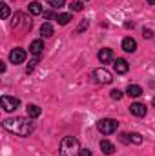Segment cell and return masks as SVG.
I'll list each match as a JSON object with an SVG mask.
<instances>
[{"label": "cell", "instance_id": "cell-25", "mask_svg": "<svg viewBox=\"0 0 155 156\" xmlns=\"http://www.w3.org/2000/svg\"><path fill=\"white\" fill-rule=\"evenodd\" d=\"M37 62H39V56H37V58H35V60H33V62H31V64H29V66H28V69H26V71H28V73H31V71H33V67H35V64H37Z\"/></svg>", "mask_w": 155, "mask_h": 156}, {"label": "cell", "instance_id": "cell-3", "mask_svg": "<svg viewBox=\"0 0 155 156\" xmlns=\"http://www.w3.org/2000/svg\"><path fill=\"white\" fill-rule=\"evenodd\" d=\"M97 129L102 133V134H113L117 129H119V122L113 118H102L97 122Z\"/></svg>", "mask_w": 155, "mask_h": 156}, {"label": "cell", "instance_id": "cell-21", "mask_svg": "<svg viewBox=\"0 0 155 156\" xmlns=\"http://www.w3.org/2000/svg\"><path fill=\"white\" fill-rule=\"evenodd\" d=\"M47 2H49V5L55 7V9H57V7H62V5L66 4V0H47Z\"/></svg>", "mask_w": 155, "mask_h": 156}, {"label": "cell", "instance_id": "cell-26", "mask_svg": "<svg viewBox=\"0 0 155 156\" xmlns=\"http://www.w3.org/2000/svg\"><path fill=\"white\" fill-rule=\"evenodd\" d=\"M128 136H130V134L122 133V134H120V142H122V144H130V138H128Z\"/></svg>", "mask_w": 155, "mask_h": 156}, {"label": "cell", "instance_id": "cell-1", "mask_svg": "<svg viewBox=\"0 0 155 156\" xmlns=\"http://www.w3.org/2000/svg\"><path fill=\"white\" fill-rule=\"evenodd\" d=\"M4 129L13 133V134H18V136H29L33 133V122L31 118H24V116H15V118H6L2 122Z\"/></svg>", "mask_w": 155, "mask_h": 156}, {"label": "cell", "instance_id": "cell-4", "mask_svg": "<svg viewBox=\"0 0 155 156\" xmlns=\"http://www.w3.org/2000/svg\"><path fill=\"white\" fill-rule=\"evenodd\" d=\"M0 102H2L4 111H7V113L17 111V109H18V105H20V100H18V98H15V96H7V94H4V96L0 98Z\"/></svg>", "mask_w": 155, "mask_h": 156}, {"label": "cell", "instance_id": "cell-23", "mask_svg": "<svg viewBox=\"0 0 155 156\" xmlns=\"http://www.w3.org/2000/svg\"><path fill=\"white\" fill-rule=\"evenodd\" d=\"M110 96H112L113 100H120V98H122V91H119V89H113V91L110 93Z\"/></svg>", "mask_w": 155, "mask_h": 156}, {"label": "cell", "instance_id": "cell-31", "mask_svg": "<svg viewBox=\"0 0 155 156\" xmlns=\"http://www.w3.org/2000/svg\"><path fill=\"white\" fill-rule=\"evenodd\" d=\"M146 2H148L150 5H155V0H146Z\"/></svg>", "mask_w": 155, "mask_h": 156}, {"label": "cell", "instance_id": "cell-11", "mask_svg": "<svg viewBox=\"0 0 155 156\" xmlns=\"http://www.w3.org/2000/svg\"><path fill=\"white\" fill-rule=\"evenodd\" d=\"M99 60H100L102 64H110V62L113 60V51H112V49H100V51H99Z\"/></svg>", "mask_w": 155, "mask_h": 156}, {"label": "cell", "instance_id": "cell-5", "mask_svg": "<svg viewBox=\"0 0 155 156\" xmlns=\"http://www.w3.org/2000/svg\"><path fill=\"white\" fill-rule=\"evenodd\" d=\"M93 76H95V80H97L99 83H112V82H113V75H112L108 69H104V67L95 69V71H93Z\"/></svg>", "mask_w": 155, "mask_h": 156}, {"label": "cell", "instance_id": "cell-6", "mask_svg": "<svg viewBox=\"0 0 155 156\" xmlns=\"http://www.w3.org/2000/svg\"><path fill=\"white\" fill-rule=\"evenodd\" d=\"M9 60H11V64H22L24 60H26V51L22 49V47H15L11 53H9Z\"/></svg>", "mask_w": 155, "mask_h": 156}, {"label": "cell", "instance_id": "cell-27", "mask_svg": "<svg viewBox=\"0 0 155 156\" xmlns=\"http://www.w3.org/2000/svg\"><path fill=\"white\" fill-rule=\"evenodd\" d=\"M142 33H144V38H152V37H153V31H152V29H144Z\"/></svg>", "mask_w": 155, "mask_h": 156}, {"label": "cell", "instance_id": "cell-29", "mask_svg": "<svg viewBox=\"0 0 155 156\" xmlns=\"http://www.w3.org/2000/svg\"><path fill=\"white\" fill-rule=\"evenodd\" d=\"M78 156H91V151H89V149H80Z\"/></svg>", "mask_w": 155, "mask_h": 156}, {"label": "cell", "instance_id": "cell-32", "mask_svg": "<svg viewBox=\"0 0 155 156\" xmlns=\"http://www.w3.org/2000/svg\"><path fill=\"white\" fill-rule=\"evenodd\" d=\"M153 105H155V98H153Z\"/></svg>", "mask_w": 155, "mask_h": 156}, {"label": "cell", "instance_id": "cell-9", "mask_svg": "<svg viewBox=\"0 0 155 156\" xmlns=\"http://www.w3.org/2000/svg\"><path fill=\"white\" fill-rule=\"evenodd\" d=\"M113 69H115L117 75H124V73H128L130 66H128V62H126L124 58H117L115 64H113Z\"/></svg>", "mask_w": 155, "mask_h": 156}, {"label": "cell", "instance_id": "cell-16", "mask_svg": "<svg viewBox=\"0 0 155 156\" xmlns=\"http://www.w3.org/2000/svg\"><path fill=\"white\" fill-rule=\"evenodd\" d=\"M100 149H102L104 154H113L115 153V145L108 140H100Z\"/></svg>", "mask_w": 155, "mask_h": 156}, {"label": "cell", "instance_id": "cell-17", "mask_svg": "<svg viewBox=\"0 0 155 156\" xmlns=\"http://www.w3.org/2000/svg\"><path fill=\"white\" fill-rule=\"evenodd\" d=\"M70 20H71V15H68V13H62V15H59V16H57V22H59L60 26L70 24Z\"/></svg>", "mask_w": 155, "mask_h": 156}, {"label": "cell", "instance_id": "cell-20", "mask_svg": "<svg viewBox=\"0 0 155 156\" xmlns=\"http://www.w3.org/2000/svg\"><path fill=\"white\" fill-rule=\"evenodd\" d=\"M70 9H71V11H82L84 5H82V2H71V4H70Z\"/></svg>", "mask_w": 155, "mask_h": 156}, {"label": "cell", "instance_id": "cell-22", "mask_svg": "<svg viewBox=\"0 0 155 156\" xmlns=\"http://www.w3.org/2000/svg\"><path fill=\"white\" fill-rule=\"evenodd\" d=\"M0 7H2V18L6 20L9 16V7H7V4H0Z\"/></svg>", "mask_w": 155, "mask_h": 156}, {"label": "cell", "instance_id": "cell-18", "mask_svg": "<svg viewBox=\"0 0 155 156\" xmlns=\"http://www.w3.org/2000/svg\"><path fill=\"white\" fill-rule=\"evenodd\" d=\"M29 13L31 15H40L42 13V5H40L39 2H31L29 4Z\"/></svg>", "mask_w": 155, "mask_h": 156}, {"label": "cell", "instance_id": "cell-10", "mask_svg": "<svg viewBox=\"0 0 155 156\" xmlns=\"http://www.w3.org/2000/svg\"><path fill=\"white\" fill-rule=\"evenodd\" d=\"M122 49L126 53H135L137 51V42L131 38V37H126V38L122 40Z\"/></svg>", "mask_w": 155, "mask_h": 156}, {"label": "cell", "instance_id": "cell-7", "mask_svg": "<svg viewBox=\"0 0 155 156\" xmlns=\"http://www.w3.org/2000/svg\"><path fill=\"white\" fill-rule=\"evenodd\" d=\"M15 18H17V22L13 24V27H15V29H18L20 26H24V29H26V31H28V29H31V20H28L22 13H17V15H15Z\"/></svg>", "mask_w": 155, "mask_h": 156}, {"label": "cell", "instance_id": "cell-30", "mask_svg": "<svg viewBox=\"0 0 155 156\" xmlns=\"http://www.w3.org/2000/svg\"><path fill=\"white\" fill-rule=\"evenodd\" d=\"M6 71V64L4 62H0V73H4Z\"/></svg>", "mask_w": 155, "mask_h": 156}, {"label": "cell", "instance_id": "cell-2", "mask_svg": "<svg viewBox=\"0 0 155 156\" xmlns=\"http://www.w3.org/2000/svg\"><path fill=\"white\" fill-rule=\"evenodd\" d=\"M80 153V145L75 136H66L60 142V156H77Z\"/></svg>", "mask_w": 155, "mask_h": 156}, {"label": "cell", "instance_id": "cell-12", "mask_svg": "<svg viewBox=\"0 0 155 156\" xmlns=\"http://www.w3.org/2000/svg\"><path fill=\"white\" fill-rule=\"evenodd\" d=\"M42 51H44V42L42 40H33L31 45H29V53L35 55V56H39Z\"/></svg>", "mask_w": 155, "mask_h": 156}, {"label": "cell", "instance_id": "cell-13", "mask_svg": "<svg viewBox=\"0 0 155 156\" xmlns=\"http://www.w3.org/2000/svg\"><path fill=\"white\" fill-rule=\"evenodd\" d=\"M53 33H55V29H53V26H51L49 22H44V24L40 26V35H42V37L49 38V37H53Z\"/></svg>", "mask_w": 155, "mask_h": 156}, {"label": "cell", "instance_id": "cell-24", "mask_svg": "<svg viewBox=\"0 0 155 156\" xmlns=\"http://www.w3.org/2000/svg\"><path fill=\"white\" fill-rule=\"evenodd\" d=\"M57 16H59V15H55L53 11H46V13H44V18H47V20H51V18H57Z\"/></svg>", "mask_w": 155, "mask_h": 156}, {"label": "cell", "instance_id": "cell-28", "mask_svg": "<svg viewBox=\"0 0 155 156\" xmlns=\"http://www.w3.org/2000/svg\"><path fill=\"white\" fill-rule=\"evenodd\" d=\"M86 27H88V20H82V24H80V26H78V33H80V31H84V29H86Z\"/></svg>", "mask_w": 155, "mask_h": 156}, {"label": "cell", "instance_id": "cell-15", "mask_svg": "<svg viewBox=\"0 0 155 156\" xmlns=\"http://www.w3.org/2000/svg\"><path fill=\"white\" fill-rule=\"evenodd\" d=\"M126 94H128V96H131V98H137V96H141V94H142V87H141V85H128Z\"/></svg>", "mask_w": 155, "mask_h": 156}, {"label": "cell", "instance_id": "cell-19", "mask_svg": "<svg viewBox=\"0 0 155 156\" xmlns=\"http://www.w3.org/2000/svg\"><path fill=\"white\" fill-rule=\"evenodd\" d=\"M130 142H133V144H142V136H141L139 133H133V134H130Z\"/></svg>", "mask_w": 155, "mask_h": 156}, {"label": "cell", "instance_id": "cell-8", "mask_svg": "<svg viewBox=\"0 0 155 156\" xmlns=\"http://www.w3.org/2000/svg\"><path fill=\"white\" fill-rule=\"evenodd\" d=\"M130 113H131L133 116H139V118L146 116V105H144V104L135 102V104H131V105H130Z\"/></svg>", "mask_w": 155, "mask_h": 156}, {"label": "cell", "instance_id": "cell-14", "mask_svg": "<svg viewBox=\"0 0 155 156\" xmlns=\"http://www.w3.org/2000/svg\"><path fill=\"white\" fill-rule=\"evenodd\" d=\"M26 113H28L29 118H39L40 113H42V109H40L39 105H35V104H29V105L26 107Z\"/></svg>", "mask_w": 155, "mask_h": 156}]
</instances>
